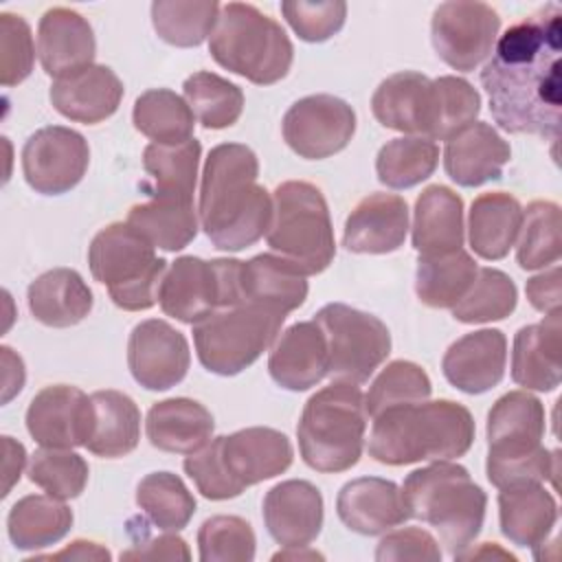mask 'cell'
Masks as SVG:
<instances>
[{
    "instance_id": "cell-1",
    "label": "cell",
    "mask_w": 562,
    "mask_h": 562,
    "mask_svg": "<svg viewBox=\"0 0 562 562\" xmlns=\"http://www.w3.org/2000/svg\"><path fill=\"white\" fill-rule=\"evenodd\" d=\"M481 70L494 123L558 143L562 123V9L544 4L512 24Z\"/></svg>"
},
{
    "instance_id": "cell-60",
    "label": "cell",
    "mask_w": 562,
    "mask_h": 562,
    "mask_svg": "<svg viewBox=\"0 0 562 562\" xmlns=\"http://www.w3.org/2000/svg\"><path fill=\"white\" fill-rule=\"evenodd\" d=\"M288 551H279L272 555V560H285V558H292V560H316V558H323L321 553L316 551H301L303 547H285Z\"/></svg>"
},
{
    "instance_id": "cell-38",
    "label": "cell",
    "mask_w": 562,
    "mask_h": 562,
    "mask_svg": "<svg viewBox=\"0 0 562 562\" xmlns=\"http://www.w3.org/2000/svg\"><path fill=\"white\" fill-rule=\"evenodd\" d=\"M72 520V509L59 498L48 494H29L11 507L7 516V531L15 549L37 551L66 538Z\"/></svg>"
},
{
    "instance_id": "cell-11",
    "label": "cell",
    "mask_w": 562,
    "mask_h": 562,
    "mask_svg": "<svg viewBox=\"0 0 562 562\" xmlns=\"http://www.w3.org/2000/svg\"><path fill=\"white\" fill-rule=\"evenodd\" d=\"M325 334L327 375L334 382L362 384L391 353L389 327L369 312L345 303H327L312 318Z\"/></svg>"
},
{
    "instance_id": "cell-46",
    "label": "cell",
    "mask_w": 562,
    "mask_h": 562,
    "mask_svg": "<svg viewBox=\"0 0 562 562\" xmlns=\"http://www.w3.org/2000/svg\"><path fill=\"white\" fill-rule=\"evenodd\" d=\"M518 303V290L509 274L496 268H479L470 290L452 307L459 323H492L507 318Z\"/></svg>"
},
{
    "instance_id": "cell-23",
    "label": "cell",
    "mask_w": 562,
    "mask_h": 562,
    "mask_svg": "<svg viewBox=\"0 0 562 562\" xmlns=\"http://www.w3.org/2000/svg\"><path fill=\"white\" fill-rule=\"evenodd\" d=\"M336 512L347 529L362 536L386 533L411 518L402 490L382 476H360L345 483L336 498Z\"/></svg>"
},
{
    "instance_id": "cell-27",
    "label": "cell",
    "mask_w": 562,
    "mask_h": 562,
    "mask_svg": "<svg viewBox=\"0 0 562 562\" xmlns=\"http://www.w3.org/2000/svg\"><path fill=\"white\" fill-rule=\"evenodd\" d=\"M37 55L46 75L61 77L94 61L97 40L90 22L66 7H53L40 18Z\"/></svg>"
},
{
    "instance_id": "cell-55",
    "label": "cell",
    "mask_w": 562,
    "mask_h": 562,
    "mask_svg": "<svg viewBox=\"0 0 562 562\" xmlns=\"http://www.w3.org/2000/svg\"><path fill=\"white\" fill-rule=\"evenodd\" d=\"M140 531V540L134 538V544L121 553V560H191L187 542L178 536H147Z\"/></svg>"
},
{
    "instance_id": "cell-3",
    "label": "cell",
    "mask_w": 562,
    "mask_h": 562,
    "mask_svg": "<svg viewBox=\"0 0 562 562\" xmlns=\"http://www.w3.org/2000/svg\"><path fill=\"white\" fill-rule=\"evenodd\" d=\"M474 432V417L459 402L402 404L373 417L369 454L384 465L450 461L472 448Z\"/></svg>"
},
{
    "instance_id": "cell-5",
    "label": "cell",
    "mask_w": 562,
    "mask_h": 562,
    "mask_svg": "<svg viewBox=\"0 0 562 562\" xmlns=\"http://www.w3.org/2000/svg\"><path fill=\"white\" fill-rule=\"evenodd\" d=\"M402 496L411 518L435 527L452 558L481 533L487 496L459 463L435 461L413 470L404 479Z\"/></svg>"
},
{
    "instance_id": "cell-10",
    "label": "cell",
    "mask_w": 562,
    "mask_h": 562,
    "mask_svg": "<svg viewBox=\"0 0 562 562\" xmlns=\"http://www.w3.org/2000/svg\"><path fill=\"white\" fill-rule=\"evenodd\" d=\"M285 314L235 303L211 312L193 327V345L200 364L217 375H237L274 345Z\"/></svg>"
},
{
    "instance_id": "cell-58",
    "label": "cell",
    "mask_w": 562,
    "mask_h": 562,
    "mask_svg": "<svg viewBox=\"0 0 562 562\" xmlns=\"http://www.w3.org/2000/svg\"><path fill=\"white\" fill-rule=\"evenodd\" d=\"M2 446H4V487H2V496H7L11 492V487L20 481L22 468L26 463V450L20 441H15L13 437H2Z\"/></svg>"
},
{
    "instance_id": "cell-29",
    "label": "cell",
    "mask_w": 562,
    "mask_h": 562,
    "mask_svg": "<svg viewBox=\"0 0 562 562\" xmlns=\"http://www.w3.org/2000/svg\"><path fill=\"white\" fill-rule=\"evenodd\" d=\"M560 312L547 314L540 323L525 325L514 336L512 349V380L531 391H555L562 380L560 362Z\"/></svg>"
},
{
    "instance_id": "cell-18",
    "label": "cell",
    "mask_w": 562,
    "mask_h": 562,
    "mask_svg": "<svg viewBox=\"0 0 562 562\" xmlns=\"http://www.w3.org/2000/svg\"><path fill=\"white\" fill-rule=\"evenodd\" d=\"M371 112L389 130L432 140L437 125V88L415 70L386 77L371 97Z\"/></svg>"
},
{
    "instance_id": "cell-12",
    "label": "cell",
    "mask_w": 562,
    "mask_h": 562,
    "mask_svg": "<svg viewBox=\"0 0 562 562\" xmlns=\"http://www.w3.org/2000/svg\"><path fill=\"white\" fill-rule=\"evenodd\" d=\"M239 259L178 257L158 285V303L167 316L195 325L220 307L237 303Z\"/></svg>"
},
{
    "instance_id": "cell-16",
    "label": "cell",
    "mask_w": 562,
    "mask_h": 562,
    "mask_svg": "<svg viewBox=\"0 0 562 562\" xmlns=\"http://www.w3.org/2000/svg\"><path fill=\"white\" fill-rule=\"evenodd\" d=\"M191 351L182 331L160 318L140 321L127 340V367L147 391H167L189 371Z\"/></svg>"
},
{
    "instance_id": "cell-28",
    "label": "cell",
    "mask_w": 562,
    "mask_h": 562,
    "mask_svg": "<svg viewBox=\"0 0 562 562\" xmlns=\"http://www.w3.org/2000/svg\"><path fill=\"white\" fill-rule=\"evenodd\" d=\"M305 299V274L279 255L261 252L239 263L237 303L261 305L288 316L290 312L299 310Z\"/></svg>"
},
{
    "instance_id": "cell-17",
    "label": "cell",
    "mask_w": 562,
    "mask_h": 562,
    "mask_svg": "<svg viewBox=\"0 0 562 562\" xmlns=\"http://www.w3.org/2000/svg\"><path fill=\"white\" fill-rule=\"evenodd\" d=\"M92 424V397L68 384L44 386L26 408V430L42 448L86 446Z\"/></svg>"
},
{
    "instance_id": "cell-32",
    "label": "cell",
    "mask_w": 562,
    "mask_h": 562,
    "mask_svg": "<svg viewBox=\"0 0 562 562\" xmlns=\"http://www.w3.org/2000/svg\"><path fill=\"white\" fill-rule=\"evenodd\" d=\"M463 200L450 187L430 184L413 211V248L419 255H443L463 248Z\"/></svg>"
},
{
    "instance_id": "cell-24",
    "label": "cell",
    "mask_w": 562,
    "mask_h": 562,
    "mask_svg": "<svg viewBox=\"0 0 562 562\" xmlns=\"http://www.w3.org/2000/svg\"><path fill=\"white\" fill-rule=\"evenodd\" d=\"M507 364V338L501 329H479L454 340L441 360L446 380L468 393L479 395L501 384Z\"/></svg>"
},
{
    "instance_id": "cell-8",
    "label": "cell",
    "mask_w": 562,
    "mask_h": 562,
    "mask_svg": "<svg viewBox=\"0 0 562 562\" xmlns=\"http://www.w3.org/2000/svg\"><path fill=\"white\" fill-rule=\"evenodd\" d=\"M272 202V222L266 233L270 250L305 277L327 270L336 255V239L323 191L305 180H288L274 189Z\"/></svg>"
},
{
    "instance_id": "cell-36",
    "label": "cell",
    "mask_w": 562,
    "mask_h": 562,
    "mask_svg": "<svg viewBox=\"0 0 562 562\" xmlns=\"http://www.w3.org/2000/svg\"><path fill=\"white\" fill-rule=\"evenodd\" d=\"M94 424L86 448L103 459L130 454L140 439V411L136 402L121 391H94Z\"/></svg>"
},
{
    "instance_id": "cell-34",
    "label": "cell",
    "mask_w": 562,
    "mask_h": 562,
    "mask_svg": "<svg viewBox=\"0 0 562 562\" xmlns=\"http://www.w3.org/2000/svg\"><path fill=\"white\" fill-rule=\"evenodd\" d=\"M522 211L520 202L505 191L474 198L468 215V239L474 255L487 261L503 259L518 239Z\"/></svg>"
},
{
    "instance_id": "cell-33",
    "label": "cell",
    "mask_w": 562,
    "mask_h": 562,
    "mask_svg": "<svg viewBox=\"0 0 562 562\" xmlns=\"http://www.w3.org/2000/svg\"><path fill=\"white\" fill-rule=\"evenodd\" d=\"M33 318L46 327H72L92 312V290L72 268H53L40 274L26 292Z\"/></svg>"
},
{
    "instance_id": "cell-37",
    "label": "cell",
    "mask_w": 562,
    "mask_h": 562,
    "mask_svg": "<svg viewBox=\"0 0 562 562\" xmlns=\"http://www.w3.org/2000/svg\"><path fill=\"white\" fill-rule=\"evenodd\" d=\"M127 224L134 226L154 248L176 252L195 239L200 215L193 200L149 198L147 202L130 209Z\"/></svg>"
},
{
    "instance_id": "cell-41",
    "label": "cell",
    "mask_w": 562,
    "mask_h": 562,
    "mask_svg": "<svg viewBox=\"0 0 562 562\" xmlns=\"http://www.w3.org/2000/svg\"><path fill=\"white\" fill-rule=\"evenodd\" d=\"M222 4L215 0H156L151 24L158 37L171 46L191 48L211 37Z\"/></svg>"
},
{
    "instance_id": "cell-52",
    "label": "cell",
    "mask_w": 562,
    "mask_h": 562,
    "mask_svg": "<svg viewBox=\"0 0 562 562\" xmlns=\"http://www.w3.org/2000/svg\"><path fill=\"white\" fill-rule=\"evenodd\" d=\"M281 13L303 42H325L342 29L347 4L342 0H285Z\"/></svg>"
},
{
    "instance_id": "cell-59",
    "label": "cell",
    "mask_w": 562,
    "mask_h": 562,
    "mask_svg": "<svg viewBox=\"0 0 562 562\" xmlns=\"http://www.w3.org/2000/svg\"><path fill=\"white\" fill-rule=\"evenodd\" d=\"M37 558H42V560H110V551L90 540H75L57 553L37 555Z\"/></svg>"
},
{
    "instance_id": "cell-21",
    "label": "cell",
    "mask_w": 562,
    "mask_h": 562,
    "mask_svg": "<svg viewBox=\"0 0 562 562\" xmlns=\"http://www.w3.org/2000/svg\"><path fill=\"white\" fill-rule=\"evenodd\" d=\"M53 108L75 121L94 125L110 119L123 99V81L103 64H90L75 72L61 75L50 83Z\"/></svg>"
},
{
    "instance_id": "cell-20",
    "label": "cell",
    "mask_w": 562,
    "mask_h": 562,
    "mask_svg": "<svg viewBox=\"0 0 562 562\" xmlns=\"http://www.w3.org/2000/svg\"><path fill=\"white\" fill-rule=\"evenodd\" d=\"M323 494L303 479L281 481L263 496V522L281 547H310L323 527Z\"/></svg>"
},
{
    "instance_id": "cell-53",
    "label": "cell",
    "mask_w": 562,
    "mask_h": 562,
    "mask_svg": "<svg viewBox=\"0 0 562 562\" xmlns=\"http://www.w3.org/2000/svg\"><path fill=\"white\" fill-rule=\"evenodd\" d=\"M182 465L204 498L226 501V498H235L241 494V490L231 481V476L222 463L217 437L211 439L200 450L187 454Z\"/></svg>"
},
{
    "instance_id": "cell-4",
    "label": "cell",
    "mask_w": 562,
    "mask_h": 562,
    "mask_svg": "<svg viewBox=\"0 0 562 562\" xmlns=\"http://www.w3.org/2000/svg\"><path fill=\"white\" fill-rule=\"evenodd\" d=\"M544 406L527 391L501 395L487 413V461L492 485L509 487L522 483L553 481L558 452L542 446Z\"/></svg>"
},
{
    "instance_id": "cell-2",
    "label": "cell",
    "mask_w": 562,
    "mask_h": 562,
    "mask_svg": "<svg viewBox=\"0 0 562 562\" xmlns=\"http://www.w3.org/2000/svg\"><path fill=\"white\" fill-rule=\"evenodd\" d=\"M257 178L259 160L250 147L222 143L209 151L198 215L200 226L217 250H244L268 233L274 202Z\"/></svg>"
},
{
    "instance_id": "cell-44",
    "label": "cell",
    "mask_w": 562,
    "mask_h": 562,
    "mask_svg": "<svg viewBox=\"0 0 562 562\" xmlns=\"http://www.w3.org/2000/svg\"><path fill=\"white\" fill-rule=\"evenodd\" d=\"M182 92L195 119L206 130L231 127L244 112L241 88L209 70L189 75L182 83Z\"/></svg>"
},
{
    "instance_id": "cell-51",
    "label": "cell",
    "mask_w": 562,
    "mask_h": 562,
    "mask_svg": "<svg viewBox=\"0 0 562 562\" xmlns=\"http://www.w3.org/2000/svg\"><path fill=\"white\" fill-rule=\"evenodd\" d=\"M35 64V44L29 22L15 13H0V81L22 83Z\"/></svg>"
},
{
    "instance_id": "cell-13",
    "label": "cell",
    "mask_w": 562,
    "mask_h": 562,
    "mask_svg": "<svg viewBox=\"0 0 562 562\" xmlns=\"http://www.w3.org/2000/svg\"><path fill=\"white\" fill-rule=\"evenodd\" d=\"M501 31L498 13L485 2H443L430 20V40L441 61L470 72L490 57Z\"/></svg>"
},
{
    "instance_id": "cell-26",
    "label": "cell",
    "mask_w": 562,
    "mask_h": 562,
    "mask_svg": "<svg viewBox=\"0 0 562 562\" xmlns=\"http://www.w3.org/2000/svg\"><path fill=\"white\" fill-rule=\"evenodd\" d=\"M509 158V143L490 123L474 121L446 140L443 169L459 187H481L498 180Z\"/></svg>"
},
{
    "instance_id": "cell-49",
    "label": "cell",
    "mask_w": 562,
    "mask_h": 562,
    "mask_svg": "<svg viewBox=\"0 0 562 562\" xmlns=\"http://www.w3.org/2000/svg\"><path fill=\"white\" fill-rule=\"evenodd\" d=\"M202 562H250L257 538L248 520L239 516H211L198 529Z\"/></svg>"
},
{
    "instance_id": "cell-22",
    "label": "cell",
    "mask_w": 562,
    "mask_h": 562,
    "mask_svg": "<svg viewBox=\"0 0 562 562\" xmlns=\"http://www.w3.org/2000/svg\"><path fill=\"white\" fill-rule=\"evenodd\" d=\"M408 233V204L397 193H369L349 213L342 246L358 255L397 250Z\"/></svg>"
},
{
    "instance_id": "cell-6",
    "label": "cell",
    "mask_w": 562,
    "mask_h": 562,
    "mask_svg": "<svg viewBox=\"0 0 562 562\" xmlns=\"http://www.w3.org/2000/svg\"><path fill=\"white\" fill-rule=\"evenodd\" d=\"M364 395L358 384L331 382L303 406L296 437L303 461L316 472L351 470L364 448Z\"/></svg>"
},
{
    "instance_id": "cell-54",
    "label": "cell",
    "mask_w": 562,
    "mask_h": 562,
    "mask_svg": "<svg viewBox=\"0 0 562 562\" xmlns=\"http://www.w3.org/2000/svg\"><path fill=\"white\" fill-rule=\"evenodd\" d=\"M378 562H402V560H422V562H441L439 542L419 527H406L386 533L378 549Z\"/></svg>"
},
{
    "instance_id": "cell-25",
    "label": "cell",
    "mask_w": 562,
    "mask_h": 562,
    "mask_svg": "<svg viewBox=\"0 0 562 562\" xmlns=\"http://www.w3.org/2000/svg\"><path fill=\"white\" fill-rule=\"evenodd\" d=\"M327 340L314 321L290 325L274 340L268 358L270 378L288 391H307L316 386L327 375Z\"/></svg>"
},
{
    "instance_id": "cell-15",
    "label": "cell",
    "mask_w": 562,
    "mask_h": 562,
    "mask_svg": "<svg viewBox=\"0 0 562 562\" xmlns=\"http://www.w3.org/2000/svg\"><path fill=\"white\" fill-rule=\"evenodd\" d=\"M88 165V140L64 125L37 130L22 147L24 180L42 195H61L75 189L86 176Z\"/></svg>"
},
{
    "instance_id": "cell-19",
    "label": "cell",
    "mask_w": 562,
    "mask_h": 562,
    "mask_svg": "<svg viewBox=\"0 0 562 562\" xmlns=\"http://www.w3.org/2000/svg\"><path fill=\"white\" fill-rule=\"evenodd\" d=\"M220 457L231 481L244 492L250 485L283 474L294 459L290 439L274 428L252 426L220 435Z\"/></svg>"
},
{
    "instance_id": "cell-7",
    "label": "cell",
    "mask_w": 562,
    "mask_h": 562,
    "mask_svg": "<svg viewBox=\"0 0 562 562\" xmlns=\"http://www.w3.org/2000/svg\"><path fill=\"white\" fill-rule=\"evenodd\" d=\"M209 53L222 68L257 86L281 81L294 59L285 29L248 2L222 4Z\"/></svg>"
},
{
    "instance_id": "cell-50",
    "label": "cell",
    "mask_w": 562,
    "mask_h": 562,
    "mask_svg": "<svg viewBox=\"0 0 562 562\" xmlns=\"http://www.w3.org/2000/svg\"><path fill=\"white\" fill-rule=\"evenodd\" d=\"M437 88V125L432 140H448L468 125H472L481 112V94L476 88L454 75L435 79Z\"/></svg>"
},
{
    "instance_id": "cell-42",
    "label": "cell",
    "mask_w": 562,
    "mask_h": 562,
    "mask_svg": "<svg viewBox=\"0 0 562 562\" xmlns=\"http://www.w3.org/2000/svg\"><path fill=\"white\" fill-rule=\"evenodd\" d=\"M439 162L435 140L422 136L393 138L380 147L375 158L378 180L389 189H411L428 180Z\"/></svg>"
},
{
    "instance_id": "cell-48",
    "label": "cell",
    "mask_w": 562,
    "mask_h": 562,
    "mask_svg": "<svg viewBox=\"0 0 562 562\" xmlns=\"http://www.w3.org/2000/svg\"><path fill=\"white\" fill-rule=\"evenodd\" d=\"M88 474L86 459L68 448H40L29 461V481L59 501L77 498L86 490Z\"/></svg>"
},
{
    "instance_id": "cell-31",
    "label": "cell",
    "mask_w": 562,
    "mask_h": 562,
    "mask_svg": "<svg viewBox=\"0 0 562 562\" xmlns=\"http://www.w3.org/2000/svg\"><path fill=\"white\" fill-rule=\"evenodd\" d=\"M501 533L516 547H540L558 522V503L542 483L501 487L498 492Z\"/></svg>"
},
{
    "instance_id": "cell-47",
    "label": "cell",
    "mask_w": 562,
    "mask_h": 562,
    "mask_svg": "<svg viewBox=\"0 0 562 562\" xmlns=\"http://www.w3.org/2000/svg\"><path fill=\"white\" fill-rule=\"evenodd\" d=\"M430 378L419 364L411 360H393L369 386V393L364 395V408L369 417H375L393 406L424 402L430 397Z\"/></svg>"
},
{
    "instance_id": "cell-39",
    "label": "cell",
    "mask_w": 562,
    "mask_h": 562,
    "mask_svg": "<svg viewBox=\"0 0 562 562\" xmlns=\"http://www.w3.org/2000/svg\"><path fill=\"white\" fill-rule=\"evenodd\" d=\"M476 272V261L463 248L443 255H419L415 272L417 299L428 307L452 310L470 290Z\"/></svg>"
},
{
    "instance_id": "cell-35",
    "label": "cell",
    "mask_w": 562,
    "mask_h": 562,
    "mask_svg": "<svg viewBox=\"0 0 562 562\" xmlns=\"http://www.w3.org/2000/svg\"><path fill=\"white\" fill-rule=\"evenodd\" d=\"M202 145L189 138L180 145L149 143L143 149V169L147 180L140 184L149 198L193 200Z\"/></svg>"
},
{
    "instance_id": "cell-40",
    "label": "cell",
    "mask_w": 562,
    "mask_h": 562,
    "mask_svg": "<svg viewBox=\"0 0 562 562\" xmlns=\"http://www.w3.org/2000/svg\"><path fill=\"white\" fill-rule=\"evenodd\" d=\"M134 127L158 145H180L193 138L195 114L189 103L169 88L145 90L132 110Z\"/></svg>"
},
{
    "instance_id": "cell-30",
    "label": "cell",
    "mask_w": 562,
    "mask_h": 562,
    "mask_svg": "<svg viewBox=\"0 0 562 562\" xmlns=\"http://www.w3.org/2000/svg\"><path fill=\"white\" fill-rule=\"evenodd\" d=\"M215 419L211 411L189 397L156 402L145 419V432L154 448L173 454H191L211 441Z\"/></svg>"
},
{
    "instance_id": "cell-57",
    "label": "cell",
    "mask_w": 562,
    "mask_h": 562,
    "mask_svg": "<svg viewBox=\"0 0 562 562\" xmlns=\"http://www.w3.org/2000/svg\"><path fill=\"white\" fill-rule=\"evenodd\" d=\"M2 404H7L13 395H18L24 386V364H22V358L13 353L11 347H2Z\"/></svg>"
},
{
    "instance_id": "cell-43",
    "label": "cell",
    "mask_w": 562,
    "mask_h": 562,
    "mask_svg": "<svg viewBox=\"0 0 562 562\" xmlns=\"http://www.w3.org/2000/svg\"><path fill=\"white\" fill-rule=\"evenodd\" d=\"M136 505L162 531H180L195 514V498L173 472H151L136 487Z\"/></svg>"
},
{
    "instance_id": "cell-9",
    "label": "cell",
    "mask_w": 562,
    "mask_h": 562,
    "mask_svg": "<svg viewBox=\"0 0 562 562\" xmlns=\"http://www.w3.org/2000/svg\"><path fill=\"white\" fill-rule=\"evenodd\" d=\"M88 266L92 277L108 288L112 303L125 312L154 307L167 272V261L127 222H112L92 237Z\"/></svg>"
},
{
    "instance_id": "cell-14",
    "label": "cell",
    "mask_w": 562,
    "mask_h": 562,
    "mask_svg": "<svg viewBox=\"0 0 562 562\" xmlns=\"http://www.w3.org/2000/svg\"><path fill=\"white\" fill-rule=\"evenodd\" d=\"M281 132L294 154L323 160L349 145L356 132V112L334 94H310L288 108Z\"/></svg>"
},
{
    "instance_id": "cell-45",
    "label": "cell",
    "mask_w": 562,
    "mask_h": 562,
    "mask_svg": "<svg viewBox=\"0 0 562 562\" xmlns=\"http://www.w3.org/2000/svg\"><path fill=\"white\" fill-rule=\"evenodd\" d=\"M516 261L522 270L555 266L560 259V206L549 200H536L522 211Z\"/></svg>"
},
{
    "instance_id": "cell-56",
    "label": "cell",
    "mask_w": 562,
    "mask_h": 562,
    "mask_svg": "<svg viewBox=\"0 0 562 562\" xmlns=\"http://www.w3.org/2000/svg\"><path fill=\"white\" fill-rule=\"evenodd\" d=\"M525 292L529 303L538 312L542 314L560 312V268L553 266L551 270L531 277L525 285Z\"/></svg>"
}]
</instances>
